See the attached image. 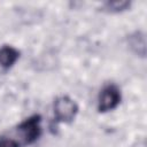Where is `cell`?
Wrapping results in <instances>:
<instances>
[{"instance_id": "cell-4", "label": "cell", "mask_w": 147, "mask_h": 147, "mask_svg": "<svg viewBox=\"0 0 147 147\" xmlns=\"http://www.w3.org/2000/svg\"><path fill=\"white\" fill-rule=\"evenodd\" d=\"M20 57V52L9 45H5L0 47V67L3 69L11 68Z\"/></svg>"}, {"instance_id": "cell-7", "label": "cell", "mask_w": 147, "mask_h": 147, "mask_svg": "<svg viewBox=\"0 0 147 147\" xmlns=\"http://www.w3.org/2000/svg\"><path fill=\"white\" fill-rule=\"evenodd\" d=\"M0 147H20V144L16 139L8 137V136H1L0 137Z\"/></svg>"}, {"instance_id": "cell-2", "label": "cell", "mask_w": 147, "mask_h": 147, "mask_svg": "<svg viewBox=\"0 0 147 147\" xmlns=\"http://www.w3.org/2000/svg\"><path fill=\"white\" fill-rule=\"evenodd\" d=\"M54 117L57 123H70L78 113V105L68 95H61L55 99L53 105Z\"/></svg>"}, {"instance_id": "cell-1", "label": "cell", "mask_w": 147, "mask_h": 147, "mask_svg": "<svg viewBox=\"0 0 147 147\" xmlns=\"http://www.w3.org/2000/svg\"><path fill=\"white\" fill-rule=\"evenodd\" d=\"M16 132L18 133L23 145L33 144L41 134V116L38 114L29 116L17 125Z\"/></svg>"}, {"instance_id": "cell-5", "label": "cell", "mask_w": 147, "mask_h": 147, "mask_svg": "<svg viewBox=\"0 0 147 147\" xmlns=\"http://www.w3.org/2000/svg\"><path fill=\"white\" fill-rule=\"evenodd\" d=\"M129 45L131 49L140 56H145L146 54V40L145 36L141 32H136L129 38Z\"/></svg>"}, {"instance_id": "cell-6", "label": "cell", "mask_w": 147, "mask_h": 147, "mask_svg": "<svg viewBox=\"0 0 147 147\" xmlns=\"http://www.w3.org/2000/svg\"><path fill=\"white\" fill-rule=\"evenodd\" d=\"M131 2L126 1V0H121V1H108L103 5L105 10L109 11V13H121L126 10L130 7Z\"/></svg>"}, {"instance_id": "cell-3", "label": "cell", "mask_w": 147, "mask_h": 147, "mask_svg": "<svg viewBox=\"0 0 147 147\" xmlns=\"http://www.w3.org/2000/svg\"><path fill=\"white\" fill-rule=\"evenodd\" d=\"M122 94L121 90L115 84H108L100 91L98 98V111L107 113L114 110L121 102Z\"/></svg>"}]
</instances>
